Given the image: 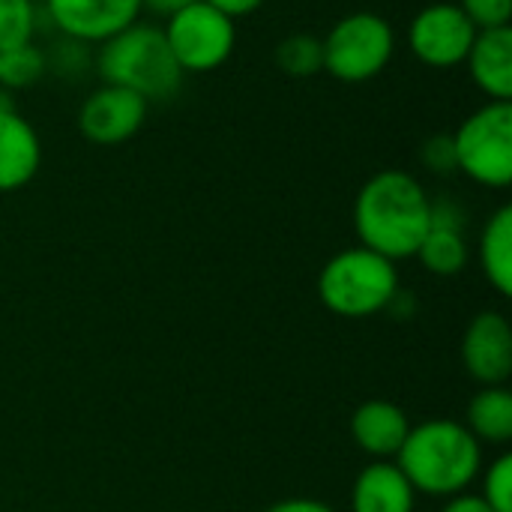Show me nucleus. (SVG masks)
<instances>
[{"instance_id": "1", "label": "nucleus", "mask_w": 512, "mask_h": 512, "mask_svg": "<svg viewBox=\"0 0 512 512\" xmlns=\"http://www.w3.org/2000/svg\"><path fill=\"white\" fill-rule=\"evenodd\" d=\"M432 225V198L426 186L402 171L372 174L354 198V231L360 246L396 261L414 258Z\"/></svg>"}, {"instance_id": "2", "label": "nucleus", "mask_w": 512, "mask_h": 512, "mask_svg": "<svg viewBox=\"0 0 512 512\" xmlns=\"http://www.w3.org/2000/svg\"><path fill=\"white\" fill-rule=\"evenodd\" d=\"M399 471L417 495L456 498L471 489L483 471V444L459 420H426L411 426L396 453Z\"/></svg>"}, {"instance_id": "3", "label": "nucleus", "mask_w": 512, "mask_h": 512, "mask_svg": "<svg viewBox=\"0 0 512 512\" xmlns=\"http://www.w3.org/2000/svg\"><path fill=\"white\" fill-rule=\"evenodd\" d=\"M96 72L105 84L135 90L147 102L171 99L186 78L168 51L162 27L144 21L129 24L99 45Z\"/></svg>"}, {"instance_id": "4", "label": "nucleus", "mask_w": 512, "mask_h": 512, "mask_svg": "<svg viewBox=\"0 0 512 512\" xmlns=\"http://www.w3.org/2000/svg\"><path fill=\"white\" fill-rule=\"evenodd\" d=\"M399 291L396 264L366 246L336 252L318 273V300L324 309L351 321L387 312Z\"/></svg>"}, {"instance_id": "5", "label": "nucleus", "mask_w": 512, "mask_h": 512, "mask_svg": "<svg viewBox=\"0 0 512 512\" xmlns=\"http://www.w3.org/2000/svg\"><path fill=\"white\" fill-rule=\"evenodd\" d=\"M324 45V72L342 84H363L378 78L393 54H396V30L393 24L369 9H357L342 15L327 36Z\"/></svg>"}, {"instance_id": "6", "label": "nucleus", "mask_w": 512, "mask_h": 512, "mask_svg": "<svg viewBox=\"0 0 512 512\" xmlns=\"http://www.w3.org/2000/svg\"><path fill=\"white\" fill-rule=\"evenodd\" d=\"M456 171L486 189L512 183V102H486L450 135Z\"/></svg>"}, {"instance_id": "7", "label": "nucleus", "mask_w": 512, "mask_h": 512, "mask_svg": "<svg viewBox=\"0 0 512 512\" xmlns=\"http://www.w3.org/2000/svg\"><path fill=\"white\" fill-rule=\"evenodd\" d=\"M162 36L183 75H207L222 69L237 48V21L204 0H195L165 18Z\"/></svg>"}, {"instance_id": "8", "label": "nucleus", "mask_w": 512, "mask_h": 512, "mask_svg": "<svg viewBox=\"0 0 512 512\" xmlns=\"http://www.w3.org/2000/svg\"><path fill=\"white\" fill-rule=\"evenodd\" d=\"M477 27L471 24V18L459 9V3H429L423 6L411 24H408V48L411 54L429 66V69H453L462 66L474 39H477Z\"/></svg>"}, {"instance_id": "9", "label": "nucleus", "mask_w": 512, "mask_h": 512, "mask_svg": "<svg viewBox=\"0 0 512 512\" xmlns=\"http://www.w3.org/2000/svg\"><path fill=\"white\" fill-rule=\"evenodd\" d=\"M147 114L150 102L144 96L102 81L84 96L78 108V132L96 147H120L141 132Z\"/></svg>"}, {"instance_id": "10", "label": "nucleus", "mask_w": 512, "mask_h": 512, "mask_svg": "<svg viewBox=\"0 0 512 512\" xmlns=\"http://www.w3.org/2000/svg\"><path fill=\"white\" fill-rule=\"evenodd\" d=\"M51 24L78 45H102L138 21L141 0H42Z\"/></svg>"}, {"instance_id": "11", "label": "nucleus", "mask_w": 512, "mask_h": 512, "mask_svg": "<svg viewBox=\"0 0 512 512\" xmlns=\"http://www.w3.org/2000/svg\"><path fill=\"white\" fill-rule=\"evenodd\" d=\"M462 363L483 387H501L512 375V327L504 312L486 309L471 318L462 336Z\"/></svg>"}, {"instance_id": "12", "label": "nucleus", "mask_w": 512, "mask_h": 512, "mask_svg": "<svg viewBox=\"0 0 512 512\" xmlns=\"http://www.w3.org/2000/svg\"><path fill=\"white\" fill-rule=\"evenodd\" d=\"M9 90H0V195L18 192L42 168V141L33 123L15 111Z\"/></svg>"}, {"instance_id": "13", "label": "nucleus", "mask_w": 512, "mask_h": 512, "mask_svg": "<svg viewBox=\"0 0 512 512\" xmlns=\"http://www.w3.org/2000/svg\"><path fill=\"white\" fill-rule=\"evenodd\" d=\"M462 213L456 204L450 201H432V225L423 237V243L417 246V261L441 279H453L468 267L471 249L465 240V228H462Z\"/></svg>"}, {"instance_id": "14", "label": "nucleus", "mask_w": 512, "mask_h": 512, "mask_svg": "<svg viewBox=\"0 0 512 512\" xmlns=\"http://www.w3.org/2000/svg\"><path fill=\"white\" fill-rule=\"evenodd\" d=\"M408 432V414L390 399H366L351 414V438L375 462H393Z\"/></svg>"}, {"instance_id": "15", "label": "nucleus", "mask_w": 512, "mask_h": 512, "mask_svg": "<svg viewBox=\"0 0 512 512\" xmlns=\"http://www.w3.org/2000/svg\"><path fill=\"white\" fill-rule=\"evenodd\" d=\"M465 66L486 102H512V30H480Z\"/></svg>"}, {"instance_id": "16", "label": "nucleus", "mask_w": 512, "mask_h": 512, "mask_svg": "<svg viewBox=\"0 0 512 512\" xmlns=\"http://www.w3.org/2000/svg\"><path fill=\"white\" fill-rule=\"evenodd\" d=\"M417 492L396 462L366 465L351 489V512H414Z\"/></svg>"}, {"instance_id": "17", "label": "nucleus", "mask_w": 512, "mask_h": 512, "mask_svg": "<svg viewBox=\"0 0 512 512\" xmlns=\"http://www.w3.org/2000/svg\"><path fill=\"white\" fill-rule=\"evenodd\" d=\"M477 258L486 282L501 294H512V207L501 204L480 231Z\"/></svg>"}, {"instance_id": "18", "label": "nucleus", "mask_w": 512, "mask_h": 512, "mask_svg": "<svg viewBox=\"0 0 512 512\" xmlns=\"http://www.w3.org/2000/svg\"><path fill=\"white\" fill-rule=\"evenodd\" d=\"M465 429L489 447H507L512 441V393L507 384L483 387L465 414Z\"/></svg>"}, {"instance_id": "19", "label": "nucleus", "mask_w": 512, "mask_h": 512, "mask_svg": "<svg viewBox=\"0 0 512 512\" xmlns=\"http://www.w3.org/2000/svg\"><path fill=\"white\" fill-rule=\"evenodd\" d=\"M273 60L291 78H312V75L324 72V45H321V36L306 33V30L288 33L276 45Z\"/></svg>"}, {"instance_id": "20", "label": "nucleus", "mask_w": 512, "mask_h": 512, "mask_svg": "<svg viewBox=\"0 0 512 512\" xmlns=\"http://www.w3.org/2000/svg\"><path fill=\"white\" fill-rule=\"evenodd\" d=\"M45 69H48L45 54L33 42L12 48V51H3L0 54V87L3 90H24V87L36 84L45 75Z\"/></svg>"}, {"instance_id": "21", "label": "nucleus", "mask_w": 512, "mask_h": 512, "mask_svg": "<svg viewBox=\"0 0 512 512\" xmlns=\"http://www.w3.org/2000/svg\"><path fill=\"white\" fill-rule=\"evenodd\" d=\"M36 33L33 0H0V54L30 45Z\"/></svg>"}, {"instance_id": "22", "label": "nucleus", "mask_w": 512, "mask_h": 512, "mask_svg": "<svg viewBox=\"0 0 512 512\" xmlns=\"http://www.w3.org/2000/svg\"><path fill=\"white\" fill-rule=\"evenodd\" d=\"M480 498L495 512H512V456L501 453L483 474Z\"/></svg>"}, {"instance_id": "23", "label": "nucleus", "mask_w": 512, "mask_h": 512, "mask_svg": "<svg viewBox=\"0 0 512 512\" xmlns=\"http://www.w3.org/2000/svg\"><path fill=\"white\" fill-rule=\"evenodd\" d=\"M459 9L471 18L477 30L510 27L512 0H459Z\"/></svg>"}, {"instance_id": "24", "label": "nucleus", "mask_w": 512, "mask_h": 512, "mask_svg": "<svg viewBox=\"0 0 512 512\" xmlns=\"http://www.w3.org/2000/svg\"><path fill=\"white\" fill-rule=\"evenodd\" d=\"M423 162L438 171V174H450L456 171V153H453V138L450 135H435L426 141L423 147Z\"/></svg>"}, {"instance_id": "25", "label": "nucleus", "mask_w": 512, "mask_h": 512, "mask_svg": "<svg viewBox=\"0 0 512 512\" xmlns=\"http://www.w3.org/2000/svg\"><path fill=\"white\" fill-rule=\"evenodd\" d=\"M204 3H210L213 9H219L222 15H228L231 21H237V18H249V15H255L267 0H204Z\"/></svg>"}, {"instance_id": "26", "label": "nucleus", "mask_w": 512, "mask_h": 512, "mask_svg": "<svg viewBox=\"0 0 512 512\" xmlns=\"http://www.w3.org/2000/svg\"><path fill=\"white\" fill-rule=\"evenodd\" d=\"M267 512H336L330 504L315 501V498H285L273 507H267Z\"/></svg>"}, {"instance_id": "27", "label": "nucleus", "mask_w": 512, "mask_h": 512, "mask_svg": "<svg viewBox=\"0 0 512 512\" xmlns=\"http://www.w3.org/2000/svg\"><path fill=\"white\" fill-rule=\"evenodd\" d=\"M441 512H495L480 495H471V492H462L456 498H447L444 510Z\"/></svg>"}, {"instance_id": "28", "label": "nucleus", "mask_w": 512, "mask_h": 512, "mask_svg": "<svg viewBox=\"0 0 512 512\" xmlns=\"http://www.w3.org/2000/svg\"><path fill=\"white\" fill-rule=\"evenodd\" d=\"M189 3H195V0H141V9L168 18V15H174L177 9H183V6H189Z\"/></svg>"}, {"instance_id": "29", "label": "nucleus", "mask_w": 512, "mask_h": 512, "mask_svg": "<svg viewBox=\"0 0 512 512\" xmlns=\"http://www.w3.org/2000/svg\"><path fill=\"white\" fill-rule=\"evenodd\" d=\"M0 90H3V87H0Z\"/></svg>"}]
</instances>
